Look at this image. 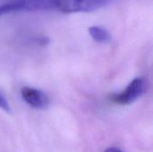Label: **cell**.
Listing matches in <instances>:
<instances>
[{"mask_svg": "<svg viewBox=\"0 0 153 152\" xmlns=\"http://www.w3.org/2000/svg\"><path fill=\"white\" fill-rule=\"evenodd\" d=\"M58 0H9L0 4V16L19 12L57 10Z\"/></svg>", "mask_w": 153, "mask_h": 152, "instance_id": "obj_1", "label": "cell"}, {"mask_svg": "<svg viewBox=\"0 0 153 152\" xmlns=\"http://www.w3.org/2000/svg\"><path fill=\"white\" fill-rule=\"evenodd\" d=\"M111 0H58L57 10L65 13H90L108 5Z\"/></svg>", "mask_w": 153, "mask_h": 152, "instance_id": "obj_2", "label": "cell"}, {"mask_svg": "<svg viewBox=\"0 0 153 152\" xmlns=\"http://www.w3.org/2000/svg\"><path fill=\"white\" fill-rule=\"evenodd\" d=\"M145 81L143 78L134 79L129 85L120 93L112 94L109 99L118 105H130L134 102L144 91Z\"/></svg>", "mask_w": 153, "mask_h": 152, "instance_id": "obj_3", "label": "cell"}, {"mask_svg": "<svg viewBox=\"0 0 153 152\" xmlns=\"http://www.w3.org/2000/svg\"><path fill=\"white\" fill-rule=\"evenodd\" d=\"M21 95L22 99L34 108L44 109L49 105L48 96L39 90L25 86L21 89Z\"/></svg>", "mask_w": 153, "mask_h": 152, "instance_id": "obj_4", "label": "cell"}, {"mask_svg": "<svg viewBox=\"0 0 153 152\" xmlns=\"http://www.w3.org/2000/svg\"><path fill=\"white\" fill-rule=\"evenodd\" d=\"M89 34L98 43H108L111 40V35L108 30L100 26H91L88 30Z\"/></svg>", "mask_w": 153, "mask_h": 152, "instance_id": "obj_5", "label": "cell"}, {"mask_svg": "<svg viewBox=\"0 0 153 152\" xmlns=\"http://www.w3.org/2000/svg\"><path fill=\"white\" fill-rule=\"evenodd\" d=\"M0 108H2L3 110L6 111V112H9L10 108H9V105L7 103V100L4 99V97L1 94L0 92Z\"/></svg>", "mask_w": 153, "mask_h": 152, "instance_id": "obj_6", "label": "cell"}, {"mask_svg": "<svg viewBox=\"0 0 153 152\" xmlns=\"http://www.w3.org/2000/svg\"><path fill=\"white\" fill-rule=\"evenodd\" d=\"M105 152H123L121 150L117 149V148H109L108 150H106Z\"/></svg>", "mask_w": 153, "mask_h": 152, "instance_id": "obj_7", "label": "cell"}]
</instances>
